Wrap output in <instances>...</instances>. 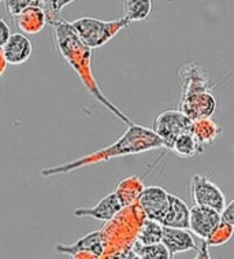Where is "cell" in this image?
<instances>
[{
    "instance_id": "cell-5",
    "label": "cell",
    "mask_w": 234,
    "mask_h": 259,
    "mask_svg": "<svg viewBox=\"0 0 234 259\" xmlns=\"http://www.w3.org/2000/svg\"><path fill=\"white\" fill-rule=\"evenodd\" d=\"M191 192L193 203L197 206L214 208L215 211L222 212L226 206L225 193L220 191L206 176L195 175L191 180Z\"/></svg>"
},
{
    "instance_id": "cell-17",
    "label": "cell",
    "mask_w": 234,
    "mask_h": 259,
    "mask_svg": "<svg viewBox=\"0 0 234 259\" xmlns=\"http://www.w3.org/2000/svg\"><path fill=\"white\" fill-rule=\"evenodd\" d=\"M170 150L173 151L178 158H182V159H189L197 154H202L204 151L197 144L196 139L191 132L182 133L181 136H178L170 147Z\"/></svg>"
},
{
    "instance_id": "cell-3",
    "label": "cell",
    "mask_w": 234,
    "mask_h": 259,
    "mask_svg": "<svg viewBox=\"0 0 234 259\" xmlns=\"http://www.w3.org/2000/svg\"><path fill=\"white\" fill-rule=\"evenodd\" d=\"M71 28L81 41L90 50L103 47L111 38L129 25L125 18L103 21L95 17H81L70 22Z\"/></svg>"
},
{
    "instance_id": "cell-2",
    "label": "cell",
    "mask_w": 234,
    "mask_h": 259,
    "mask_svg": "<svg viewBox=\"0 0 234 259\" xmlns=\"http://www.w3.org/2000/svg\"><path fill=\"white\" fill-rule=\"evenodd\" d=\"M52 26H54L57 46L61 50L62 55L66 58V61L69 62L71 66L74 67V70L80 74L81 78H82V74L86 75V84H85V87L96 96V99L100 100L108 110H111L121 121H123L127 125H131L133 122H131L130 119L122 111H119L111 102H108L104 98V95L100 92V90H98L96 81H95L92 71H90L92 50L86 47L84 42L78 38V36L75 34V32L71 28L70 22H66V21L61 18L58 19L57 22H54Z\"/></svg>"
},
{
    "instance_id": "cell-16",
    "label": "cell",
    "mask_w": 234,
    "mask_h": 259,
    "mask_svg": "<svg viewBox=\"0 0 234 259\" xmlns=\"http://www.w3.org/2000/svg\"><path fill=\"white\" fill-rule=\"evenodd\" d=\"M191 133L196 139L199 146L204 150V147L210 146L215 142L216 139L222 133V127L218 123L211 119V118H204V119H197L192 122V129Z\"/></svg>"
},
{
    "instance_id": "cell-22",
    "label": "cell",
    "mask_w": 234,
    "mask_h": 259,
    "mask_svg": "<svg viewBox=\"0 0 234 259\" xmlns=\"http://www.w3.org/2000/svg\"><path fill=\"white\" fill-rule=\"evenodd\" d=\"M234 235V226L227 224L225 221H220V224L215 228V231L212 232L210 237L207 239L206 244L208 247H216V245H222L227 243Z\"/></svg>"
},
{
    "instance_id": "cell-18",
    "label": "cell",
    "mask_w": 234,
    "mask_h": 259,
    "mask_svg": "<svg viewBox=\"0 0 234 259\" xmlns=\"http://www.w3.org/2000/svg\"><path fill=\"white\" fill-rule=\"evenodd\" d=\"M162 235H163V226L159 222L146 218L141 222L140 229L137 232L136 243L141 245L158 244L162 243Z\"/></svg>"
},
{
    "instance_id": "cell-13",
    "label": "cell",
    "mask_w": 234,
    "mask_h": 259,
    "mask_svg": "<svg viewBox=\"0 0 234 259\" xmlns=\"http://www.w3.org/2000/svg\"><path fill=\"white\" fill-rule=\"evenodd\" d=\"M162 244L169 250L171 259H174L175 255L181 254V252L197 250V244L193 239L192 233H189L188 229H178V228L163 226Z\"/></svg>"
},
{
    "instance_id": "cell-7",
    "label": "cell",
    "mask_w": 234,
    "mask_h": 259,
    "mask_svg": "<svg viewBox=\"0 0 234 259\" xmlns=\"http://www.w3.org/2000/svg\"><path fill=\"white\" fill-rule=\"evenodd\" d=\"M178 78L181 84V98L199 92H210L212 88L211 80L206 70L195 62L183 65L178 70Z\"/></svg>"
},
{
    "instance_id": "cell-12",
    "label": "cell",
    "mask_w": 234,
    "mask_h": 259,
    "mask_svg": "<svg viewBox=\"0 0 234 259\" xmlns=\"http://www.w3.org/2000/svg\"><path fill=\"white\" fill-rule=\"evenodd\" d=\"M104 248H106V243H104L103 231L90 232L71 245H57V251L61 254L77 255L80 252H90L96 258H100L103 255Z\"/></svg>"
},
{
    "instance_id": "cell-19",
    "label": "cell",
    "mask_w": 234,
    "mask_h": 259,
    "mask_svg": "<svg viewBox=\"0 0 234 259\" xmlns=\"http://www.w3.org/2000/svg\"><path fill=\"white\" fill-rule=\"evenodd\" d=\"M152 10L151 0H125L123 5V18L127 22H137L144 21L150 17Z\"/></svg>"
},
{
    "instance_id": "cell-9",
    "label": "cell",
    "mask_w": 234,
    "mask_h": 259,
    "mask_svg": "<svg viewBox=\"0 0 234 259\" xmlns=\"http://www.w3.org/2000/svg\"><path fill=\"white\" fill-rule=\"evenodd\" d=\"M220 221V212L214 208L195 204L189 211V231H192L193 235L200 237L203 241L210 237Z\"/></svg>"
},
{
    "instance_id": "cell-27",
    "label": "cell",
    "mask_w": 234,
    "mask_h": 259,
    "mask_svg": "<svg viewBox=\"0 0 234 259\" xmlns=\"http://www.w3.org/2000/svg\"><path fill=\"white\" fill-rule=\"evenodd\" d=\"M108 259H140L137 256V254L133 251V248H125V250H121L117 254H114L111 258Z\"/></svg>"
},
{
    "instance_id": "cell-10",
    "label": "cell",
    "mask_w": 234,
    "mask_h": 259,
    "mask_svg": "<svg viewBox=\"0 0 234 259\" xmlns=\"http://www.w3.org/2000/svg\"><path fill=\"white\" fill-rule=\"evenodd\" d=\"M123 203L117 192L104 196L95 207L77 208L74 214L77 217H92L99 221H111L118 212L123 210Z\"/></svg>"
},
{
    "instance_id": "cell-15",
    "label": "cell",
    "mask_w": 234,
    "mask_h": 259,
    "mask_svg": "<svg viewBox=\"0 0 234 259\" xmlns=\"http://www.w3.org/2000/svg\"><path fill=\"white\" fill-rule=\"evenodd\" d=\"M15 25L22 33L36 34L41 32L44 26L48 24L47 15L41 7H29L24 10L21 14L14 17Z\"/></svg>"
},
{
    "instance_id": "cell-30",
    "label": "cell",
    "mask_w": 234,
    "mask_h": 259,
    "mask_svg": "<svg viewBox=\"0 0 234 259\" xmlns=\"http://www.w3.org/2000/svg\"><path fill=\"white\" fill-rule=\"evenodd\" d=\"M0 2H5V0H0Z\"/></svg>"
},
{
    "instance_id": "cell-24",
    "label": "cell",
    "mask_w": 234,
    "mask_h": 259,
    "mask_svg": "<svg viewBox=\"0 0 234 259\" xmlns=\"http://www.w3.org/2000/svg\"><path fill=\"white\" fill-rule=\"evenodd\" d=\"M42 0H5L6 10L10 15L17 17L29 7H41Z\"/></svg>"
},
{
    "instance_id": "cell-8",
    "label": "cell",
    "mask_w": 234,
    "mask_h": 259,
    "mask_svg": "<svg viewBox=\"0 0 234 259\" xmlns=\"http://www.w3.org/2000/svg\"><path fill=\"white\" fill-rule=\"evenodd\" d=\"M216 110V99L211 92H199L179 100V111L191 121L211 118Z\"/></svg>"
},
{
    "instance_id": "cell-4",
    "label": "cell",
    "mask_w": 234,
    "mask_h": 259,
    "mask_svg": "<svg viewBox=\"0 0 234 259\" xmlns=\"http://www.w3.org/2000/svg\"><path fill=\"white\" fill-rule=\"evenodd\" d=\"M191 129L192 121L179 110H166L158 114L152 125V131L162 139L164 147L169 150L178 136L191 132Z\"/></svg>"
},
{
    "instance_id": "cell-6",
    "label": "cell",
    "mask_w": 234,
    "mask_h": 259,
    "mask_svg": "<svg viewBox=\"0 0 234 259\" xmlns=\"http://www.w3.org/2000/svg\"><path fill=\"white\" fill-rule=\"evenodd\" d=\"M170 193L160 187L152 185L143 189L138 196V207L148 220L162 222L169 210Z\"/></svg>"
},
{
    "instance_id": "cell-14",
    "label": "cell",
    "mask_w": 234,
    "mask_h": 259,
    "mask_svg": "<svg viewBox=\"0 0 234 259\" xmlns=\"http://www.w3.org/2000/svg\"><path fill=\"white\" fill-rule=\"evenodd\" d=\"M189 211L191 208L182 199L170 193L169 210L160 222L162 226L167 228H178V229H189Z\"/></svg>"
},
{
    "instance_id": "cell-11",
    "label": "cell",
    "mask_w": 234,
    "mask_h": 259,
    "mask_svg": "<svg viewBox=\"0 0 234 259\" xmlns=\"http://www.w3.org/2000/svg\"><path fill=\"white\" fill-rule=\"evenodd\" d=\"M2 51L7 65H22L32 57L33 44L24 33H11Z\"/></svg>"
},
{
    "instance_id": "cell-29",
    "label": "cell",
    "mask_w": 234,
    "mask_h": 259,
    "mask_svg": "<svg viewBox=\"0 0 234 259\" xmlns=\"http://www.w3.org/2000/svg\"><path fill=\"white\" fill-rule=\"evenodd\" d=\"M6 66H7V63L5 61V57H3V51L0 48V75L3 74V71L6 70Z\"/></svg>"
},
{
    "instance_id": "cell-23",
    "label": "cell",
    "mask_w": 234,
    "mask_h": 259,
    "mask_svg": "<svg viewBox=\"0 0 234 259\" xmlns=\"http://www.w3.org/2000/svg\"><path fill=\"white\" fill-rule=\"evenodd\" d=\"M74 2L75 0H42L41 9L47 15L48 24L52 25L54 22H57L58 19H61L62 10Z\"/></svg>"
},
{
    "instance_id": "cell-1",
    "label": "cell",
    "mask_w": 234,
    "mask_h": 259,
    "mask_svg": "<svg viewBox=\"0 0 234 259\" xmlns=\"http://www.w3.org/2000/svg\"><path fill=\"white\" fill-rule=\"evenodd\" d=\"M156 148H166L164 143L162 142L156 133L152 129L131 123L127 127V131L123 133V136L119 137V140L111 144L110 147H106L99 152L90 154V155L81 158V159L67 163V165H61L57 167H50V169L42 170V176H55L61 173H69L71 170L78 169L82 166L92 165L98 162H104V160L117 158V156L133 155V154H140L146 151L156 150Z\"/></svg>"
},
{
    "instance_id": "cell-26",
    "label": "cell",
    "mask_w": 234,
    "mask_h": 259,
    "mask_svg": "<svg viewBox=\"0 0 234 259\" xmlns=\"http://www.w3.org/2000/svg\"><path fill=\"white\" fill-rule=\"evenodd\" d=\"M11 36V30H10V26L6 24L5 19L0 18V48H3L7 40Z\"/></svg>"
},
{
    "instance_id": "cell-25",
    "label": "cell",
    "mask_w": 234,
    "mask_h": 259,
    "mask_svg": "<svg viewBox=\"0 0 234 259\" xmlns=\"http://www.w3.org/2000/svg\"><path fill=\"white\" fill-rule=\"evenodd\" d=\"M220 218H222V221L227 222V224L234 226V199L229 204H226L223 211L220 212Z\"/></svg>"
},
{
    "instance_id": "cell-28",
    "label": "cell",
    "mask_w": 234,
    "mask_h": 259,
    "mask_svg": "<svg viewBox=\"0 0 234 259\" xmlns=\"http://www.w3.org/2000/svg\"><path fill=\"white\" fill-rule=\"evenodd\" d=\"M195 259H211L210 250H208V245L206 244V241H203V244L197 248V254Z\"/></svg>"
},
{
    "instance_id": "cell-21",
    "label": "cell",
    "mask_w": 234,
    "mask_h": 259,
    "mask_svg": "<svg viewBox=\"0 0 234 259\" xmlns=\"http://www.w3.org/2000/svg\"><path fill=\"white\" fill-rule=\"evenodd\" d=\"M131 248H133V251L136 252L137 256L140 259H171L170 258L169 250L162 243L141 245L134 241V244L131 245Z\"/></svg>"
},
{
    "instance_id": "cell-20",
    "label": "cell",
    "mask_w": 234,
    "mask_h": 259,
    "mask_svg": "<svg viewBox=\"0 0 234 259\" xmlns=\"http://www.w3.org/2000/svg\"><path fill=\"white\" fill-rule=\"evenodd\" d=\"M143 189H144V187L141 184L140 179L130 177V179L123 180L121 184H119V187H118V191H115V192L121 198L123 206L126 207V206L131 204V202L134 199H138V196L143 192Z\"/></svg>"
}]
</instances>
